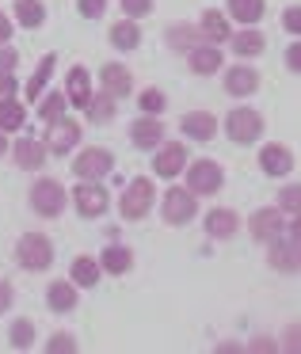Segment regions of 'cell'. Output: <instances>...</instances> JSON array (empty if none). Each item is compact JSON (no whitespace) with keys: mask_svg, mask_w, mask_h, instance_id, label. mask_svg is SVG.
<instances>
[{"mask_svg":"<svg viewBox=\"0 0 301 354\" xmlns=\"http://www.w3.org/2000/svg\"><path fill=\"white\" fill-rule=\"evenodd\" d=\"M16 263L24 270H46L54 263V244L46 232H24L16 244Z\"/></svg>","mask_w":301,"mask_h":354,"instance_id":"cell-1","label":"cell"},{"mask_svg":"<svg viewBox=\"0 0 301 354\" xmlns=\"http://www.w3.org/2000/svg\"><path fill=\"white\" fill-rule=\"evenodd\" d=\"M149 209H153V179L149 176L130 179V187H126L122 198H118V214H122V221H141Z\"/></svg>","mask_w":301,"mask_h":354,"instance_id":"cell-2","label":"cell"},{"mask_svg":"<svg viewBox=\"0 0 301 354\" xmlns=\"http://www.w3.org/2000/svg\"><path fill=\"white\" fill-rule=\"evenodd\" d=\"M225 133H229V141H237V145H252V141L263 138V115L252 107H232L229 115H225Z\"/></svg>","mask_w":301,"mask_h":354,"instance_id":"cell-3","label":"cell"},{"mask_svg":"<svg viewBox=\"0 0 301 354\" xmlns=\"http://www.w3.org/2000/svg\"><path fill=\"white\" fill-rule=\"evenodd\" d=\"M65 187L57 183V179H50V176H42L39 183L31 187V209L39 217H62V209H65Z\"/></svg>","mask_w":301,"mask_h":354,"instance_id":"cell-4","label":"cell"},{"mask_svg":"<svg viewBox=\"0 0 301 354\" xmlns=\"http://www.w3.org/2000/svg\"><path fill=\"white\" fill-rule=\"evenodd\" d=\"M115 168V156L103 145H88L80 149V156H73V176L77 179H107Z\"/></svg>","mask_w":301,"mask_h":354,"instance_id":"cell-5","label":"cell"},{"mask_svg":"<svg viewBox=\"0 0 301 354\" xmlns=\"http://www.w3.org/2000/svg\"><path fill=\"white\" fill-rule=\"evenodd\" d=\"M194 217H199V194L191 187H168V194H164V221L187 225Z\"/></svg>","mask_w":301,"mask_h":354,"instance_id":"cell-6","label":"cell"},{"mask_svg":"<svg viewBox=\"0 0 301 354\" xmlns=\"http://www.w3.org/2000/svg\"><path fill=\"white\" fill-rule=\"evenodd\" d=\"M248 232H252L259 244H275L278 236L286 232V221H282V209L278 206H263L248 217Z\"/></svg>","mask_w":301,"mask_h":354,"instance_id":"cell-7","label":"cell"},{"mask_svg":"<svg viewBox=\"0 0 301 354\" xmlns=\"http://www.w3.org/2000/svg\"><path fill=\"white\" fill-rule=\"evenodd\" d=\"M187 145L183 141H161V145H156V156H153V171L161 179H176L179 171L187 168Z\"/></svg>","mask_w":301,"mask_h":354,"instance_id":"cell-8","label":"cell"},{"mask_svg":"<svg viewBox=\"0 0 301 354\" xmlns=\"http://www.w3.org/2000/svg\"><path fill=\"white\" fill-rule=\"evenodd\" d=\"M225 183V171L221 164L214 160H194L191 168H187V187H191L194 194H217Z\"/></svg>","mask_w":301,"mask_h":354,"instance_id":"cell-9","label":"cell"},{"mask_svg":"<svg viewBox=\"0 0 301 354\" xmlns=\"http://www.w3.org/2000/svg\"><path fill=\"white\" fill-rule=\"evenodd\" d=\"M80 145V122L77 118H57V122H50V133H46V149L50 153H73V149Z\"/></svg>","mask_w":301,"mask_h":354,"instance_id":"cell-10","label":"cell"},{"mask_svg":"<svg viewBox=\"0 0 301 354\" xmlns=\"http://www.w3.org/2000/svg\"><path fill=\"white\" fill-rule=\"evenodd\" d=\"M267 263L275 270H282V274H301V240H282L278 236L275 244H271V252H267Z\"/></svg>","mask_w":301,"mask_h":354,"instance_id":"cell-11","label":"cell"},{"mask_svg":"<svg viewBox=\"0 0 301 354\" xmlns=\"http://www.w3.org/2000/svg\"><path fill=\"white\" fill-rule=\"evenodd\" d=\"M130 141H134V149H145V153H153V149L164 141V122H161V115H141V118H134V122H130Z\"/></svg>","mask_w":301,"mask_h":354,"instance_id":"cell-12","label":"cell"},{"mask_svg":"<svg viewBox=\"0 0 301 354\" xmlns=\"http://www.w3.org/2000/svg\"><path fill=\"white\" fill-rule=\"evenodd\" d=\"M73 202H77L80 217H103V209H107V191L100 187V179H84V183L77 187V194H73Z\"/></svg>","mask_w":301,"mask_h":354,"instance_id":"cell-13","label":"cell"},{"mask_svg":"<svg viewBox=\"0 0 301 354\" xmlns=\"http://www.w3.org/2000/svg\"><path fill=\"white\" fill-rule=\"evenodd\" d=\"M259 168H263V176H275V179L290 176V171H293V153H290V145H278V141L263 145V149H259Z\"/></svg>","mask_w":301,"mask_h":354,"instance_id":"cell-14","label":"cell"},{"mask_svg":"<svg viewBox=\"0 0 301 354\" xmlns=\"http://www.w3.org/2000/svg\"><path fill=\"white\" fill-rule=\"evenodd\" d=\"M46 156H50L46 141L19 138L16 145H12V160H16V168H24V171H39L42 164H46Z\"/></svg>","mask_w":301,"mask_h":354,"instance_id":"cell-15","label":"cell"},{"mask_svg":"<svg viewBox=\"0 0 301 354\" xmlns=\"http://www.w3.org/2000/svg\"><path fill=\"white\" fill-rule=\"evenodd\" d=\"M202 229H206V236H214V240H232V236H237V229H240V217H237V209L217 206V209H210V214H206Z\"/></svg>","mask_w":301,"mask_h":354,"instance_id":"cell-16","label":"cell"},{"mask_svg":"<svg viewBox=\"0 0 301 354\" xmlns=\"http://www.w3.org/2000/svg\"><path fill=\"white\" fill-rule=\"evenodd\" d=\"M229 50L244 62V57H259L263 50H267V39H263V31H255V27H240V31L229 35Z\"/></svg>","mask_w":301,"mask_h":354,"instance_id":"cell-17","label":"cell"},{"mask_svg":"<svg viewBox=\"0 0 301 354\" xmlns=\"http://www.w3.org/2000/svg\"><path fill=\"white\" fill-rule=\"evenodd\" d=\"M100 88L107 95H115V100H122V95H130L134 92V77H130V69L126 65H103L100 69Z\"/></svg>","mask_w":301,"mask_h":354,"instance_id":"cell-18","label":"cell"},{"mask_svg":"<svg viewBox=\"0 0 301 354\" xmlns=\"http://www.w3.org/2000/svg\"><path fill=\"white\" fill-rule=\"evenodd\" d=\"M179 130H183V138H191V141H214L217 118L210 115V111H187L183 122H179Z\"/></svg>","mask_w":301,"mask_h":354,"instance_id":"cell-19","label":"cell"},{"mask_svg":"<svg viewBox=\"0 0 301 354\" xmlns=\"http://www.w3.org/2000/svg\"><path fill=\"white\" fill-rule=\"evenodd\" d=\"M187 65H191L194 77H214L225 62H221V50H217L214 42H202V46H194L191 54H187Z\"/></svg>","mask_w":301,"mask_h":354,"instance_id":"cell-20","label":"cell"},{"mask_svg":"<svg viewBox=\"0 0 301 354\" xmlns=\"http://www.w3.org/2000/svg\"><path fill=\"white\" fill-rule=\"evenodd\" d=\"M65 95H69V103H73V107H80V111L92 103V80H88L84 65H73V69H69V77H65Z\"/></svg>","mask_w":301,"mask_h":354,"instance_id":"cell-21","label":"cell"},{"mask_svg":"<svg viewBox=\"0 0 301 354\" xmlns=\"http://www.w3.org/2000/svg\"><path fill=\"white\" fill-rule=\"evenodd\" d=\"M107 39H111V46H115V50H122V54H130V50H138V46H141V27H138V19L122 16L118 24H111Z\"/></svg>","mask_w":301,"mask_h":354,"instance_id":"cell-22","label":"cell"},{"mask_svg":"<svg viewBox=\"0 0 301 354\" xmlns=\"http://www.w3.org/2000/svg\"><path fill=\"white\" fill-rule=\"evenodd\" d=\"M255 88H259V73L252 69V65H232L229 73H225V92L229 95H252Z\"/></svg>","mask_w":301,"mask_h":354,"instance_id":"cell-23","label":"cell"},{"mask_svg":"<svg viewBox=\"0 0 301 354\" xmlns=\"http://www.w3.org/2000/svg\"><path fill=\"white\" fill-rule=\"evenodd\" d=\"M206 42V35H202L199 24H172L168 27V46L172 50H183V54H191L194 46H202Z\"/></svg>","mask_w":301,"mask_h":354,"instance_id":"cell-24","label":"cell"},{"mask_svg":"<svg viewBox=\"0 0 301 354\" xmlns=\"http://www.w3.org/2000/svg\"><path fill=\"white\" fill-rule=\"evenodd\" d=\"M199 27H202V35H206V42H214V46L229 42V35H232L229 16H225V12H214V8H210V12H202Z\"/></svg>","mask_w":301,"mask_h":354,"instance_id":"cell-25","label":"cell"},{"mask_svg":"<svg viewBox=\"0 0 301 354\" xmlns=\"http://www.w3.org/2000/svg\"><path fill=\"white\" fill-rule=\"evenodd\" d=\"M46 305L54 308V313H73L77 308V282H50L46 286Z\"/></svg>","mask_w":301,"mask_h":354,"instance_id":"cell-26","label":"cell"},{"mask_svg":"<svg viewBox=\"0 0 301 354\" xmlns=\"http://www.w3.org/2000/svg\"><path fill=\"white\" fill-rule=\"evenodd\" d=\"M263 12H267V4H263V0H229L225 16L237 19L240 27H255L263 19Z\"/></svg>","mask_w":301,"mask_h":354,"instance_id":"cell-27","label":"cell"},{"mask_svg":"<svg viewBox=\"0 0 301 354\" xmlns=\"http://www.w3.org/2000/svg\"><path fill=\"white\" fill-rule=\"evenodd\" d=\"M100 274H103L100 259H92V255H77V259H73V270H69V278H73L77 286H84V290H92V286H100Z\"/></svg>","mask_w":301,"mask_h":354,"instance_id":"cell-28","label":"cell"},{"mask_svg":"<svg viewBox=\"0 0 301 354\" xmlns=\"http://www.w3.org/2000/svg\"><path fill=\"white\" fill-rule=\"evenodd\" d=\"M100 267L107 270V274H126V270L134 267V252L122 248V244H107L103 255H100Z\"/></svg>","mask_w":301,"mask_h":354,"instance_id":"cell-29","label":"cell"},{"mask_svg":"<svg viewBox=\"0 0 301 354\" xmlns=\"http://www.w3.org/2000/svg\"><path fill=\"white\" fill-rule=\"evenodd\" d=\"M115 111H118V100L107 95V92H100V95H92V103L84 107V115L92 118V126H107L111 118H115Z\"/></svg>","mask_w":301,"mask_h":354,"instance_id":"cell-30","label":"cell"},{"mask_svg":"<svg viewBox=\"0 0 301 354\" xmlns=\"http://www.w3.org/2000/svg\"><path fill=\"white\" fill-rule=\"evenodd\" d=\"M24 122H27V111H24V103L19 100H0V130L4 133H12V130H24Z\"/></svg>","mask_w":301,"mask_h":354,"instance_id":"cell-31","label":"cell"},{"mask_svg":"<svg viewBox=\"0 0 301 354\" xmlns=\"http://www.w3.org/2000/svg\"><path fill=\"white\" fill-rule=\"evenodd\" d=\"M16 19L24 27H42L46 24V4L42 0H16Z\"/></svg>","mask_w":301,"mask_h":354,"instance_id":"cell-32","label":"cell"},{"mask_svg":"<svg viewBox=\"0 0 301 354\" xmlns=\"http://www.w3.org/2000/svg\"><path fill=\"white\" fill-rule=\"evenodd\" d=\"M8 343H12V351H27V346L35 343V324L27 320V316L12 320V328H8Z\"/></svg>","mask_w":301,"mask_h":354,"instance_id":"cell-33","label":"cell"},{"mask_svg":"<svg viewBox=\"0 0 301 354\" xmlns=\"http://www.w3.org/2000/svg\"><path fill=\"white\" fill-rule=\"evenodd\" d=\"M65 107H69V95H65V92H50L46 100L39 103V118H42V122H57V118L65 115Z\"/></svg>","mask_w":301,"mask_h":354,"instance_id":"cell-34","label":"cell"},{"mask_svg":"<svg viewBox=\"0 0 301 354\" xmlns=\"http://www.w3.org/2000/svg\"><path fill=\"white\" fill-rule=\"evenodd\" d=\"M54 65H57V57H54V54H46V57L39 62L35 77L27 80V95H31V100H39V95H42V88H46V80H50V73H54Z\"/></svg>","mask_w":301,"mask_h":354,"instance_id":"cell-35","label":"cell"},{"mask_svg":"<svg viewBox=\"0 0 301 354\" xmlns=\"http://www.w3.org/2000/svg\"><path fill=\"white\" fill-rule=\"evenodd\" d=\"M278 209L282 214H301V183H290L278 191Z\"/></svg>","mask_w":301,"mask_h":354,"instance_id":"cell-36","label":"cell"},{"mask_svg":"<svg viewBox=\"0 0 301 354\" xmlns=\"http://www.w3.org/2000/svg\"><path fill=\"white\" fill-rule=\"evenodd\" d=\"M138 103H141V111H145V115H161L164 103H168V100H164L161 88H145V92L138 95Z\"/></svg>","mask_w":301,"mask_h":354,"instance_id":"cell-37","label":"cell"},{"mask_svg":"<svg viewBox=\"0 0 301 354\" xmlns=\"http://www.w3.org/2000/svg\"><path fill=\"white\" fill-rule=\"evenodd\" d=\"M122 4V16L141 19V16H153V0H118Z\"/></svg>","mask_w":301,"mask_h":354,"instance_id":"cell-38","label":"cell"},{"mask_svg":"<svg viewBox=\"0 0 301 354\" xmlns=\"http://www.w3.org/2000/svg\"><path fill=\"white\" fill-rule=\"evenodd\" d=\"M77 8L84 19H100L103 12H107V0H77Z\"/></svg>","mask_w":301,"mask_h":354,"instance_id":"cell-39","label":"cell"},{"mask_svg":"<svg viewBox=\"0 0 301 354\" xmlns=\"http://www.w3.org/2000/svg\"><path fill=\"white\" fill-rule=\"evenodd\" d=\"M46 351H50V354H57V351L73 354V351H77V343H73V335H65V331H57V335H50Z\"/></svg>","mask_w":301,"mask_h":354,"instance_id":"cell-40","label":"cell"},{"mask_svg":"<svg viewBox=\"0 0 301 354\" xmlns=\"http://www.w3.org/2000/svg\"><path fill=\"white\" fill-rule=\"evenodd\" d=\"M282 27L290 35H301V4H290V8L282 12Z\"/></svg>","mask_w":301,"mask_h":354,"instance_id":"cell-41","label":"cell"},{"mask_svg":"<svg viewBox=\"0 0 301 354\" xmlns=\"http://www.w3.org/2000/svg\"><path fill=\"white\" fill-rule=\"evenodd\" d=\"M286 343H278L282 351H293V354H301V324H293V328H286Z\"/></svg>","mask_w":301,"mask_h":354,"instance_id":"cell-42","label":"cell"},{"mask_svg":"<svg viewBox=\"0 0 301 354\" xmlns=\"http://www.w3.org/2000/svg\"><path fill=\"white\" fill-rule=\"evenodd\" d=\"M12 301H16V290H12V282H8V278H0V313H8V308H12Z\"/></svg>","mask_w":301,"mask_h":354,"instance_id":"cell-43","label":"cell"},{"mask_svg":"<svg viewBox=\"0 0 301 354\" xmlns=\"http://www.w3.org/2000/svg\"><path fill=\"white\" fill-rule=\"evenodd\" d=\"M16 62H19V54L12 46H0V73H12L16 69Z\"/></svg>","mask_w":301,"mask_h":354,"instance_id":"cell-44","label":"cell"},{"mask_svg":"<svg viewBox=\"0 0 301 354\" xmlns=\"http://www.w3.org/2000/svg\"><path fill=\"white\" fill-rule=\"evenodd\" d=\"M286 69H290V73H301V42H293V46L286 50Z\"/></svg>","mask_w":301,"mask_h":354,"instance_id":"cell-45","label":"cell"},{"mask_svg":"<svg viewBox=\"0 0 301 354\" xmlns=\"http://www.w3.org/2000/svg\"><path fill=\"white\" fill-rule=\"evenodd\" d=\"M12 92H16V77L12 73H0V100H8Z\"/></svg>","mask_w":301,"mask_h":354,"instance_id":"cell-46","label":"cell"},{"mask_svg":"<svg viewBox=\"0 0 301 354\" xmlns=\"http://www.w3.org/2000/svg\"><path fill=\"white\" fill-rule=\"evenodd\" d=\"M8 42H12V19L0 12V46H8Z\"/></svg>","mask_w":301,"mask_h":354,"instance_id":"cell-47","label":"cell"},{"mask_svg":"<svg viewBox=\"0 0 301 354\" xmlns=\"http://www.w3.org/2000/svg\"><path fill=\"white\" fill-rule=\"evenodd\" d=\"M275 346H278V343H271V339H263V335H259L255 343H248V351H275Z\"/></svg>","mask_w":301,"mask_h":354,"instance_id":"cell-48","label":"cell"},{"mask_svg":"<svg viewBox=\"0 0 301 354\" xmlns=\"http://www.w3.org/2000/svg\"><path fill=\"white\" fill-rule=\"evenodd\" d=\"M286 232H290L293 240H301V214H293V221L286 225Z\"/></svg>","mask_w":301,"mask_h":354,"instance_id":"cell-49","label":"cell"},{"mask_svg":"<svg viewBox=\"0 0 301 354\" xmlns=\"http://www.w3.org/2000/svg\"><path fill=\"white\" fill-rule=\"evenodd\" d=\"M4 153H12V145H8V138H4V130H0V156Z\"/></svg>","mask_w":301,"mask_h":354,"instance_id":"cell-50","label":"cell"}]
</instances>
